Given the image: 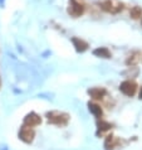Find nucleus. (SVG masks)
Wrapping results in <instances>:
<instances>
[{
	"label": "nucleus",
	"mask_w": 142,
	"mask_h": 150,
	"mask_svg": "<svg viewBox=\"0 0 142 150\" xmlns=\"http://www.w3.org/2000/svg\"><path fill=\"white\" fill-rule=\"evenodd\" d=\"M140 98L142 100V87H141V91H140Z\"/></svg>",
	"instance_id": "4468645a"
},
{
	"label": "nucleus",
	"mask_w": 142,
	"mask_h": 150,
	"mask_svg": "<svg viewBox=\"0 0 142 150\" xmlns=\"http://www.w3.org/2000/svg\"><path fill=\"white\" fill-rule=\"evenodd\" d=\"M116 143H117V140L115 139V136H107L106 143H104V146H106L107 150H111V149L115 148Z\"/></svg>",
	"instance_id": "f8f14e48"
},
{
	"label": "nucleus",
	"mask_w": 142,
	"mask_h": 150,
	"mask_svg": "<svg viewBox=\"0 0 142 150\" xmlns=\"http://www.w3.org/2000/svg\"><path fill=\"white\" fill-rule=\"evenodd\" d=\"M41 122V119L39 117L35 112H30L29 115H27V117L24 119V125L29 127H33V126H37Z\"/></svg>",
	"instance_id": "423d86ee"
},
{
	"label": "nucleus",
	"mask_w": 142,
	"mask_h": 150,
	"mask_svg": "<svg viewBox=\"0 0 142 150\" xmlns=\"http://www.w3.org/2000/svg\"><path fill=\"white\" fill-rule=\"evenodd\" d=\"M97 127H98V130L102 132V131L108 130V129L111 127V124H108V122H106V121H98V122H97Z\"/></svg>",
	"instance_id": "ddd939ff"
},
{
	"label": "nucleus",
	"mask_w": 142,
	"mask_h": 150,
	"mask_svg": "<svg viewBox=\"0 0 142 150\" xmlns=\"http://www.w3.org/2000/svg\"><path fill=\"white\" fill-rule=\"evenodd\" d=\"M99 5L101 8L107 11V13H118L123 9V4H121L118 1H116V0H103L102 3H99Z\"/></svg>",
	"instance_id": "f03ea898"
},
{
	"label": "nucleus",
	"mask_w": 142,
	"mask_h": 150,
	"mask_svg": "<svg viewBox=\"0 0 142 150\" xmlns=\"http://www.w3.org/2000/svg\"><path fill=\"white\" fill-rule=\"evenodd\" d=\"M88 92L92 97L96 98V100H101V98H103V96L106 95V91L103 88H92L88 91Z\"/></svg>",
	"instance_id": "6e6552de"
},
{
	"label": "nucleus",
	"mask_w": 142,
	"mask_h": 150,
	"mask_svg": "<svg viewBox=\"0 0 142 150\" xmlns=\"http://www.w3.org/2000/svg\"><path fill=\"white\" fill-rule=\"evenodd\" d=\"M89 107V111L93 114L94 116H97V117H101L102 116V109H101V106H98V105H96V103H89L88 105Z\"/></svg>",
	"instance_id": "9d476101"
},
{
	"label": "nucleus",
	"mask_w": 142,
	"mask_h": 150,
	"mask_svg": "<svg viewBox=\"0 0 142 150\" xmlns=\"http://www.w3.org/2000/svg\"><path fill=\"white\" fill-rule=\"evenodd\" d=\"M72 42H73V45L76 47L77 52H84V51H87V48H88V43L79 39V38H73Z\"/></svg>",
	"instance_id": "0eeeda50"
},
{
	"label": "nucleus",
	"mask_w": 142,
	"mask_h": 150,
	"mask_svg": "<svg viewBox=\"0 0 142 150\" xmlns=\"http://www.w3.org/2000/svg\"><path fill=\"white\" fill-rule=\"evenodd\" d=\"M19 137L24 141V143H32L33 137H34V131H33L32 127L24 125V126L22 127V130H20V132H19Z\"/></svg>",
	"instance_id": "39448f33"
},
{
	"label": "nucleus",
	"mask_w": 142,
	"mask_h": 150,
	"mask_svg": "<svg viewBox=\"0 0 142 150\" xmlns=\"http://www.w3.org/2000/svg\"><path fill=\"white\" fill-rule=\"evenodd\" d=\"M68 13L72 16H74V18L81 16L84 13V5H83V3L79 1V0H69Z\"/></svg>",
	"instance_id": "7ed1b4c3"
},
{
	"label": "nucleus",
	"mask_w": 142,
	"mask_h": 150,
	"mask_svg": "<svg viewBox=\"0 0 142 150\" xmlns=\"http://www.w3.org/2000/svg\"><path fill=\"white\" fill-rule=\"evenodd\" d=\"M93 54L97 56V57H102V58H110L111 57V53L107 48L101 47V48H97L93 51Z\"/></svg>",
	"instance_id": "1a4fd4ad"
},
{
	"label": "nucleus",
	"mask_w": 142,
	"mask_h": 150,
	"mask_svg": "<svg viewBox=\"0 0 142 150\" xmlns=\"http://www.w3.org/2000/svg\"><path fill=\"white\" fill-rule=\"evenodd\" d=\"M48 121L51 124L58 125V126H63V125H67L69 120V116L64 114V112H58V111H53V112H48L47 114Z\"/></svg>",
	"instance_id": "f257e3e1"
},
{
	"label": "nucleus",
	"mask_w": 142,
	"mask_h": 150,
	"mask_svg": "<svg viewBox=\"0 0 142 150\" xmlns=\"http://www.w3.org/2000/svg\"><path fill=\"white\" fill-rule=\"evenodd\" d=\"M120 90H121V92L124 93L126 96H133L136 92V90H137V85H136V82L135 81H124L121 83V86H120Z\"/></svg>",
	"instance_id": "20e7f679"
},
{
	"label": "nucleus",
	"mask_w": 142,
	"mask_h": 150,
	"mask_svg": "<svg viewBox=\"0 0 142 150\" xmlns=\"http://www.w3.org/2000/svg\"><path fill=\"white\" fill-rule=\"evenodd\" d=\"M129 15H131L132 19H138L142 15V9L141 6H133L131 10H129Z\"/></svg>",
	"instance_id": "9b49d317"
}]
</instances>
